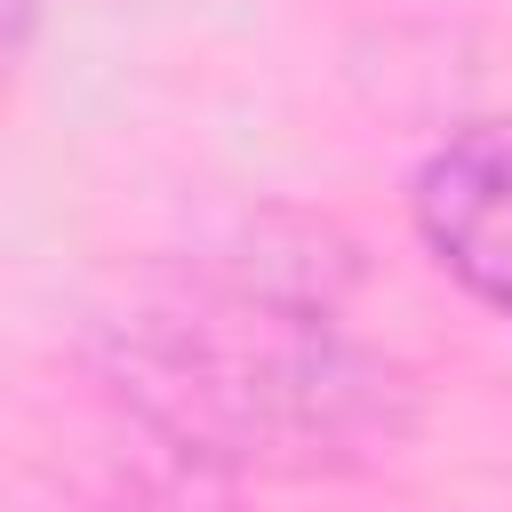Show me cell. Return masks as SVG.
<instances>
[{
    "mask_svg": "<svg viewBox=\"0 0 512 512\" xmlns=\"http://www.w3.org/2000/svg\"><path fill=\"white\" fill-rule=\"evenodd\" d=\"M416 232L488 312L512 320V120H464L448 128L416 184H408Z\"/></svg>",
    "mask_w": 512,
    "mask_h": 512,
    "instance_id": "cell-2",
    "label": "cell"
},
{
    "mask_svg": "<svg viewBox=\"0 0 512 512\" xmlns=\"http://www.w3.org/2000/svg\"><path fill=\"white\" fill-rule=\"evenodd\" d=\"M352 248L320 224H248L144 264L88 328L104 408L184 472L312 480L408 432V368L352 320Z\"/></svg>",
    "mask_w": 512,
    "mask_h": 512,
    "instance_id": "cell-1",
    "label": "cell"
}]
</instances>
